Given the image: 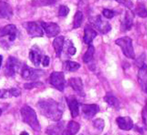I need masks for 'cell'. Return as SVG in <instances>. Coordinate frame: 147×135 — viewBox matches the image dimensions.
I'll use <instances>...</instances> for the list:
<instances>
[{
    "label": "cell",
    "instance_id": "cell-1",
    "mask_svg": "<svg viewBox=\"0 0 147 135\" xmlns=\"http://www.w3.org/2000/svg\"><path fill=\"white\" fill-rule=\"evenodd\" d=\"M37 108L42 115L53 121L61 119L63 111L61 105L52 99H45L37 103Z\"/></svg>",
    "mask_w": 147,
    "mask_h": 135
},
{
    "label": "cell",
    "instance_id": "cell-2",
    "mask_svg": "<svg viewBox=\"0 0 147 135\" xmlns=\"http://www.w3.org/2000/svg\"><path fill=\"white\" fill-rule=\"evenodd\" d=\"M21 114L22 121L30 126L32 130L37 132L40 130L41 127L37 114L32 107L28 105H24L21 109Z\"/></svg>",
    "mask_w": 147,
    "mask_h": 135
},
{
    "label": "cell",
    "instance_id": "cell-3",
    "mask_svg": "<svg viewBox=\"0 0 147 135\" xmlns=\"http://www.w3.org/2000/svg\"><path fill=\"white\" fill-rule=\"evenodd\" d=\"M115 44L120 47L124 55L130 59L135 58V53L133 49L132 40L127 37L125 36L119 38L115 41Z\"/></svg>",
    "mask_w": 147,
    "mask_h": 135
},
{
    "label": "cell",
    "instance_id": "cell-4",
    "mask_svg": "<svg viewBox=\"0 0 147 135\" xmlns=\"http://www.w3.org/2000/svg\"><path fill=\"white\" fill-rule=\"evenodd\" d=\"M50 84L59 91H63L65 88V79L64 74L62 72H53L49 78Z\"/></svg>",
    "mask_w": 147,
    "mask_h": 135
},
{
    "label": "cell",
    "instance_id": "cell-5",
    "mask_svg": "<svg viewBox=\"0 0 147 135\" xmlns=\"http://www.w3.org/2000/svg\"><path fill=\"white\" fill-rule=\"evenodd\" d=\"M28 34L32 37H40L43 36V31L38 24L35 22H25L23 24Z\"/></svg>",
    "mask_w": 147,
    "mask_h": 135
},
{
    "label": "cell",
    "instance_id": "cell-6",
    "mask_svg": "<svg viewBox=\"0 0 147 135\" xmlns=\"http://www.w3.org/2000/svg\"><path fill=\"white\" fill-rule=\"evenodd\" d=\"M20 63L19 60L13 57H9L7 60L5 73L8 76H13L19 69Z\"/></svg>",
    "mask_w": 147,
    "mask_h": 135
},
{
    "label": "cell",
    "instance_id": "cell-7",
    "mask_svg": "<svg viewBox=\"0 0 147 135\" xmlns=\"http://www.w3.org/2000/svg\"><path fill=\"white\" fill-rule=\"evenodd\" d=\"M43 74L44 72L41 70H37L25 66L22 70L21 75L25 80H35L40 78Z\"/></svg>",
    "mask_w": 147,
    "mask_h": 135
},
{
    "label": "cell",
    "instance_id": "cell-8",
    "mask_svg": "<svg viewBox=\"0 0 147 135\" xmlns=\"http://www.w3.org/2000/svg\"><path fill=\"white\" fill-rule=\"evenodd\" d=\"M41 25L46 36L49 38L56 37L60 32L59 26L56 23L42 22Z\"/></svg>",
    "mask_w": 147,
    "mask_h": 135
},
{
    "label": "cell",
    "instance_id": "cell-9",
    "mask_svg": "<svg viewBox=\"0 0 147 135\" xmlns=\"http://www.w3.org/2000/svg\"><path fill=\"white\" fill-rule=\"evenodd\" d=\"M81 108L84 118L88 119L94 117L100 111L99 106L96 104H82Z\"/></svg>",
    "mask_w": 147,
    "mask_h": 135
},
{
    "label": "cell",
    "instance_id": "cell-10",
    "mask_svg": "<svg viewBox=\"0 0 147 135\" xmlns=\"http://www.w3.org/2000/svg\"><path fill=\"white\" fill-rule=\"evenodd\" d=\"M134 13L130 10L125 11V15L121 25V29L123 31L126 32L130 30L133 25L134 21Z\"/></svg>",
    "mask_w": 147,
    "mask_h": 135
},
{
    "label": "cell",
    "instance_id": "cell-11",
    "mask_svg": "<svg viewBox=\"0 0 147 135\" xmlns=\"http://www.w3.org/2000/svg\"><path fill=\"white\" fill-rule=\"evenodd\" d=\"M66 102L68 105L71 115L73 118H76L79 113V103L74 96H69L66 97Z\"/></svg>",
    "mask_w": 147,
    "mask_h": 135
},
{
    "label": "cell",
    "instance_id": "cell-12",
    "mask_svg": "<svg viewBox=\"0 0 147 135\" xmlns=\"http://www.w3.org/2000/svg\"><path fill=\"white\" fill-rule=\"evenodd\" d=\"M70 86L76 93L81 97L85 96L84 90V84L81 78H71L69 80Z\"/></svg>",
    "mask_w": 147,
    "mask_h": 135
},
{
    "label": "cell",
    "instance_id": "cell-13",
    "mask_svg": "<svg viewBox=\"0 0 147 135\" xmlns=\"http://www.w3.org/2000/svg\"><path fill=\"white\" fill-rule=\"evenodd\" d=\"M93 24L96 28L103 34L108 33L111 30V26L109 23L103 20L100 15L96 17L94 22H93Z\"/></svg>",
    "mask_w": 147,
    "mask_h": 135
},
{
    "label": "cell",
    "instance_id": "cell-14",
    "mask_svg": "<svg viewBox=\"0 0 147 135\" xmlns=\"http://www.w3.org/2000/svg\"><path fill=\"white\" fill-rule=\"evenodd\" d=\"M17 28L15 25L10 24L5 26L1 29H0V36H9V40L11 42L14 41L17 36Z\"/></svg>",
    "mask_w": 147,
    "mask_h": 135
},
{
    "label": "cell",
    "instance_id": "cell-15",
    "mask_svg": "<svg viewBox=\"0 0 147 135\" xmlns=\"http://www.w3.org/2000/svg\"><path fill=\"white\" fill-rule=\"evenodd\" d=\"M138 81L142 90L147 93V65L144 64L138 72Z\"/></svg>",
    "mask_w": 147,
    "mask_h": 135
},
{
    "label": "cell",
    "instance_id": "cell-16",
    "mask_svg": "<svg viewBox=\"0 0 147 135\" xmlns=\"http://www.w3.org/2000/svg\"><path fill=\"white\" fill-rule=\"evenodd\" d=\"M117 124L120 129L128 131L133 127V120L129 117H119L116 119Z\"/></svg>",
    "mask_w": 147,
    "mask_h": 135
},
{
    "label": "cell",
    "instance_id": "cell-17",
    "mask_svg": "<svg viewBox=\"0 0 147 135\" xmlns=\"http://www.w3.org/2000/svg\"><path fill=\"white\" fill-rule=\"evenodd\" d=\"M29 58L35 66H38L42 61V54L36 46H33L29 52Z\"/></svg>",
    "mask_w": 147,
    "mask_h": 135
},
{
    "label": "cell",
    "instance_id": "cell-18",
    "mask_svg": "<svg viewBox=\"0 0 147 135\" xmlns=\"http://www.w3.org/2000/svg\"><path fill=\"white\" fill-rule=\"evenodd\" d=\"M97 36V32L93 29L90 25H86L84 28V41L86 44L90 45L96 36Z\"/></svg>",
    "mask_w": 147,
    "mask_h": 135
},
{
    "label": "cell",
    "instance_id": "cell-19",
    "mask_svg": "<svg viewBox=\"0 0 147 135\" xmlns=\"http://www.w3.org/2000/svg\"><path fill=\"white\" fill-rule=\"evenodd\" d=\"M80 128L81 126L76 121H69L64 130H63L61 135H75L80 130Z\"/></svg>",
    "mask_w": 147,
    "mask_h": 135
},
{
    "label": "cell",
    "instance_id": "cell-20",
    "mask_svg": "<svg viewBox=\"0 0 147 135\" xmlns=\"http://www.w3.org/2000/svg\"><path fill=\"white\" fill-rule=\"evenodd\" d=\"M13 16L11 7L7 3L0 2V19H10Z\"/></svg>",
    "mask_w": 147,
    "mask_h": 135
},
{
    "label": "cell",
    "instance_id": "cell-21",
    "mask_svg": "<svg viewBox=\"0 0 147 135\" xmlns=\"http://www.w3.org/2000/svg\"><path fill=\"white\" fill-rule=\"evenodd\" d=\"M64 45V37L63 36L56 37L53 41V47L54 48L56 55L57 57H59L61 55Z\"/></svg>",
    "mask_w": 147,
    "mask_h": 135
},
{
    "label": "cell",
    "instance_id": "cell-22",
    "mask_svg": "<svg viewBox=\"0 0 147 135\" xmlns=\"http://www.w3.org/2000/svg\"><path fill=\"white\" fill-rule=\"evenodd\" d=\"M20 95H21V91L16 88H12L9 90H0V99H6L12 96L18 97Z\"/></svg>",
    "mask_w": 147,
    "mask_h": 135
},
{
    "label": "cell",
    "instance_id": "cell-23",
    "mask_svg": "<svg viewBox=\"0 0 147 135\" xmlns=\"http://www.w3.org/2000/svg\"><path fill=\"white\" fill-rule=\"evenodd\" d=\"M63 124L61 123H57L53 124L48 127L46 130V133L48 135H58L62 131Z\"/></svg>",
    "mask_w": 147,
    "mask_h": 135
},
{
    "label": "cell",
    "instance_id": "cell-24",
    "mask_svg": "<svg viewBox=\"0 0 147 135\" xmlns=\"http://www.w3.org/2000/svg\"><path fill=\"white\" fill-rule=\"evenodd\" d=\"M105 102L112 107L117 108L119 107L118 100L111 93H107L104 97Z\"/></svg>",
    "mask_w": 147,
    "mask_h": 135
},
{
    "label": "cell",
    "instance_id": "cell-25",
    "mask_svg": "<svg viewBox=\"0 0 147 135\" xmlns=\"http://www.w3.org/2000/svg\"><path fill=\"white\" fill-rule=\"evenodd\" d=\"M95 52L94 47L92 45H90L83 57V61L85 63H88L93 59Z\"/></svg>",
    "mask_w": 147,
    "mask_h": 135
},
{
    "label": "cell",
    "instance_id": "cell-26",
    "mask_svg": "<svg viewBox=\"0 0 147 135\" xmlns=\"http://www.w3.org/2000/svg\"><path fill=\"white\" fill-rule=\"evenodd\" d=\"M83 21V13L81 11H78L75 13L74 16V19H73V28L76 29L79 28L81 26Z\"/></svg>",
    "mask_w": 147,
    "mask_h": 135
},
{
    "label": "cell",
    "instance_id": "cell-27",
    "mask_svg": "<svg viewBox=\"0 0 147 135\" xmlns=\"http://www.w3.org/2000/svg\"><path fill=\"white\" fill-rule=\"evenodd\" d=\"M136 15L142 18L147 17V7L144 3H139L135 9Z\"/></svg>",
    "mask_w": 147,
    "mask_h": 135
},
{
    "label": "cell",
    "instance_id": "cell-28",
    "mask_svg": "<svg viewBox=\"0 0 147 135\" xmlns=\"http://www.w3.org/2000/svg\"><path fill=\"white\" fill-rule=\"evenodd\" d=\"M64 65L65 69L69 72H75L81 67V64L71 61H66Z\"/></svg>",
    "mask_w": 147,
    "mask_h": 135
},
{
    "label": "cell",
    "instance_id": "cell-29",
    "mask_svg": "<svg viewBox=\"0 0 147 135\" xmlns=\"http://www.w3.org/2000/svg\"><path fill=\"white\" fill-rule=\"evenodd\" d=\"M55 0H32V4L35 7L49 5L54 3Z\"/></svg>",
    "mask_w": 147,
    "mask_h": 135
},
{
    "label": "cell",
    "instance_id": "cell-30",
    "mask_svg": "<svg viewBox=\"0 0 147 135\" xmlns=\"http://www.w3.org/2000/svg\"><path fill=\"white\" fill-rule=\"evenodd\" d=\"M93 126L98 130L102 132L105 127V121L102 118H97L96 119L93 121Z\"/></svg>",
    "mask_w": 147,
    "mask_h": 135
},
{
    "label": "cell",
    "instance_id": "cell-31",
    "mask_svg": "<svg viewBox=\"0 0 147 135\" xmlns=\"http://www.w3.org/2000/svg\"><path fill=\"white\" fill-rule=\"evenodd\" d=\"M70 11V9L67 6L61 5L59 6V10H58V15L61 17H65L67 16Z\"/></svg>",
    "mask_w": 147,
    "mask_h": 135
},
{
    "label": "cell",
    "instance_id": "cell-32",
    "mask_svg": "<svg viewBox=\"0 0 147 135\" xmlns=\"http://www.w3.org/2000/svg\"><path fill=\"white\" fill-rule=\"evenodd\" d=\"M115 1L118 3L123 5L124 7H125L129 10L131 9L133 6V2L131 0H115Z\"/></svg>",
    "mask_w": 147,
    "mask_h": 135
},
{
    "label": "cell",
    "instance_id": "cell-33",
    "mask_svg": "<svg viewBox=\"0 0 147 135\" xmlns=\"http://www.w3.org/2000/svg\"><path fill=\"white\" fill-rule=\"evenodd\" d=\"M102 13H103V16L107 19H112L113 16H114V12L110 9H105L103 10Z\"/></svg>",
    "mask_w": 147,
    "mask_h": 135
},
{
    "label": "cell",
    "instance_id": "cell-34",
    "mask_svg": "<svg viewBox=\"0 0 147 135\" xmlns=\"http://www.w3.org/2000/svg\"><path fill=\"white\" fill-rule=\"evenodd\" d=\"M42 85L43 84L41 82H32V83L25 84L24 85V87L25 89H32L34 88L38 87Z\"/></svg>",
    "mask_w": 147,
    "mask_h": 135
},
{
    "label": "cell",
    "instance_id": "cell-35",
    "mask_svg": "<svg viewBox=\"0 0 147 135\" xmlns=\"http://www.w3.org/2000/svg\"><path fill=\"white\" fill-rule=\"evenodd\" d=\"M50 63V58L48 56H45L43 61H42V64L44 67H48Z\"/></svg>",
    "mask_w": 147,
    "mask_h": 135
},
{
    "label": "cell",
    "instance_id": "cell-36",
    "mask_svg": "<svg viewBox=\"0 0 147 135\" xmlns=\"http://www.w3.org/2000/svg\"><path fill=\"white\" fill-rule=\"evenodd\" d=\"M67 51L70 55H75L76 53V49L75 47L71 46L69 47Z\"/></svg>",
    "mask_w": 147,
    "mask_h": 135
},
{
    "label": "cell",
    "instance_id": "cell-37",
    "mask_svg": "<svg viewBox=\"0 0 147 135\" xmlns=\"http://www.w3.org/2000/svg\"><path fill=\"white\" fill-rule=\"evenodd\" d=\"M20 135H29V134L26 132L24 131V132H22L21 134H20Z\"/></svg>",
    "mask_w": 147,
    "mask_h": 135
},
{
    "label": "cell",
    "instance_id": "cell-38",
    "mask_svg": "<svg viewBox=\"0 0 147 135\" xmlns=\"http://www.w3.org/2000/svg\"><path fill=\"white\" fill-rule=\"evenodd\" d=\"M2 61H3V57L0 55V67H1V64H2Z\"/></svg>",
    "mask_w": 147,
    "mask_h": 135
},
{
    "label": "cell",
    "instance_id": "cell-39",
    "mask_svg": "<svg viewBox=\"0 0 147 135\" xmlns=\"http://www.w3.org/2000/svg\"><path fill=\"white\" fill-rule=\"evenodd\" d=\"M1 114H2V111H1V109H0V115H1Z\"/></svg>",
    "mask_w": 147,
    "mask_h": 135
},
{
    "label": "cell",
    "instance_id": "cell-40",
    "mask_svg": "<svg viewBox=\"0 0 147 135\" xmlns=\"http://www.w3.org/2000/svg\"><path fill=\"white\" fill-rule=\"evenodd\" d=\"M79 135H83V134H79Z\"/></svg>",
    "mask_w": 147,
    "mask_h": 135
}]
</instances>
